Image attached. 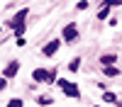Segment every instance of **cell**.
Returning a JSON list of instances; mask_svg holds the SVG:
<instances>
[{"mask_svg": "<svg viewBox=\"0 0 122 107\" xmlns=\"http://www.w3.org/2000/svg\"><path fill=\"white\" fill-rule=\"evenodd\" d=\"M56 78H59V71H56V68H34V71H32V80H37V83H49V85H54Z\"/></svg>", "mask_w": 122, "mask_h": 107, "instance_id": "1", "label": "cell"}, {"mask_svg": "<svg viewBox=\"0 0 122 107\" xmlns=\"http://www.w3.org/2000/svg\"><path fill=\"white\" fill-rule=\"evenodd\" d=\"M61 44H76L81 39V32H78V24L76 22H66L64 29H61Z\"/></svg>", "mask_w": 122, "mask_h": 107, "instance_id": "2", "label": "cell"}, {"mask_svg": "<svg viewBox=\"0 0 122 107\" xmlns=\"http://www.w3.org/2000/svg\"><path fill=\"white\" fill-rule=\"evenodd\" d=\"M54 83H56V88H61V93H64L66 97H71V100H81V88L76 83L66 80V78H56Z\"/></svg>", "mask_w": 122, "mask_h": 107, "instance_id": "3", "label": "cell"}, {"mask_svg": "<svg viewBox=\"0 0 122 107\" xmlns=\"http://www.w3.org/2000/svg\"><path fill=\"white\" fill-rule=\"evenodd\" d=\"M27 17H29V7H22V10H17V12H15L12 17H10V19H7V27H10V29H15L17 24H27V22H25Z\"/></svg>", "mask_w": 122, "mask_h": 107, "instance_id": "4", "label": "cell"}, {"mask_svg": "<svg viewBox=\"0 0 122 107\" xmlns=\"http://www.w3.org/2000/svg\"><path fill=\"white\" fill-rule=\"evenodd\" d=\"M59 49H61V39H51V42H46L42 46V56L44 58H51V56L59 54Z\"/></svg>", "mask_w": 122, "mask_h": 107, "instance_id": "5", "label": "cell"}, {"mask_svg": "<svg viewBox=\"0 0 122 107\" xmlns=\"http://www.w3.org/2000/svg\"><path fill=\"white\" fill-rule=\"evenodd\" d=\"M17 73H20V61H7L5 68H3V78L10 80V78H15Z\"/></svg>", "mask_w": 122, "mask_h": 107, "instance_id": "6", "label": "cell"}, {"mask_svg": "<svg viewBox=\"0 0 122 107\" xmlns=\"http://www.w3.org/2000/svg\"><path fill=\"white\" fill-rule=\"evenodd\" d=\"M98 61H100L103 68H105V66H117V54H103Z\"/></svg>", "mask_w": 122, "mask_h": 107, "instance_id": "7", "label": "cell"}, {"mask_svg": "<svg viewBox=\"0 0 122 107\" xmlns=\"http://www.w3.org/2000/svg\"><path fill=\"white\" fill-rule=\"evenodd\" d=\"M120 73H122V71H120L117 66H105V68H103V75H105V78H117Z\"/></svg>", "mask_w": 122, "mask_h": 107, "instance_id": "8", "label": "cell"}, {"mask_svg": "<svg viewBox=\"0 0 122 107\" xmlns=\"http://www.w3.org/2000/svg\"><path fill=\"white\" fill-rule=\"evenodd\" d=\"M51 102H54L51 95H39V97H37V105H39V107H49Z\"/></svg>", "mask_w": 122, "mask_h": 107, "instance_id": "9", "label": "cell"}, {"mask_svg": "<svg viewBox=\"0 0 122 107\" xmlns=\"http://www.w3.org/2000/svg\"><path fill=\"white\" fill-rule=\"evenodd\" d=\"M103 102L115 105V102H117V95H115V93H110V90H105V93H103Z\"/></svg>", "mask_w": 122, "mask_h": 107, "instance_id": "10", "label": "cell"}, {"mask_svg": "<svg viewBox=\"0 0 122 107\" xmlns=\"http://www.w3.org/2000/svg\"><path fill=\"white\" fill-rule=\"evenodd\" d=\"M78 68H81V58L76 56V58H71V61H68V71H71V73H76Z\"/></svg>", "mask_w": 122, "mask_h": 107, "instance_id": "11", "label": "cell"}, {"mask_svg": "<svg viewBox=\"0 0 122 107\" xmlns=\"http://www.w3.org/2000/svg\"><path fill=\"white\" fill-rule=\"evenodd\" d=\"M107 17H110V7L103 5V7H100V12H98V19H107Z\"/></svg>", "mask_w": 122, "mask_h": 107, "instance_id": "12", "label": "cell"}, {"mask_svg": "<svg viewBox=\"0 0 122 107\" xmlns=\"http://www.w3.org/2000/svg\"><path fill=\"white\" fill-rule=\"evenodd\" d=\"M7 107H25V100H20V97H12V100H7Z\"/></svg>", "mask_w": 122, "mask_h": 107, "instance_id": "13", "label": "cell"}, {"mask_svg": "<svg viewBox=\"0 0 122 107\" xmlns=\"http://www.w3.org/2000/svg\"><path fill=\"white\" fill-rule=\"evenodd\" d=\"M105 5L112 10V7H120V5H122V0H105Z\"/></svg>", "mask_w": 122, "mask_h": 107, "instance_id": "14", "label": "cell"}, {"mask_svg": "<svg viewBox=\"0 0 122 107\" xmlns=\"http://www.w3.org/2000/svg\"><path fill=\"white\" fill-rule=\"evenodd\" d=\"M88 5H90V0H78V3H76L78 10H88Z\"/></svg>", "mask_w": 122, "mask_h": 107, "instance_id": "15", "label": "cell"}, {"mask_svg": "<svg viewBox=\"0 0 122 107\" xmlns=\"http://www.w3.org/2000/svg\"><path fill=\"white\" fill-rule=\"evenodd\" d=\"M25 29H27V24H17V27H15V37H22Z\"/></svg>", "mask_w": 122, "mask_h": 107, "instance_id": "16", "label": "cell"}, {"mask_svg": "<svg viewBox=\"0 0 122 107\" xmlns=\"http://www.w3.org/2000/svg\"><path fill=\"white\" fill-rule=\"evenodd\" d=\"M15 44H17V46H25L27 39H25V37H15Z\"/></svg>", "mask_w": 122, "mask_h": 107, "instance_id": "17", "label": "cell"}, {"mask_svg": "<svg viewBox=\"0 0 122 107\" xmlns=\"http://www.w3.org/2000/svg\"><path fill=\"white\" fill-rule=\"evenodd\" d=\"M5 88H7V80H5V78H3V75H0V93H3V90H5Z\"/></svg>", "mask_w": 122, "mask_h": 107, "instance_id": "18", "label": "cell"}, {"mask_svg": "<svg viewBox=\"0 0 122 107\" xmlns=\"http://www.w3.org/2000/svg\"><path fill=\"white\" fill-rule=\"evenodd\" d=\"M115 107H122V100H117V102H115Z\"/></svg>", "mask_w": 122, "mask_h": 107, "instance_id": "19", "label": "cell"}, {"mask_svg": "<svg viewBox=\"0 0 122 107\" xmlns=\"http://www.w3.org/2000/svg\"><path fill=\"white\" fill-rule=\"evenodd\" d=\"M0 34H3V27H0Z\"/></svg>", "mask_w": 122, "mask_h": 107, "instance_id": "20", "label": "cell"}, {"mask_svg": "<svg viewBox=\"0 0 122 107\" xmlns=\"http://www.w3.org/2000/svg\"><path fill=\"white\" fill-rule=\"evenodd\" d=\"M93 107H100V105H93Z\"/></svg>", "mask_w": 122, "mask_h": 107, "instance_id": "21", "label": "cell"}]
</instances>
